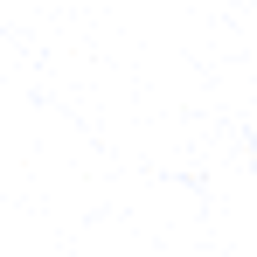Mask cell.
Wrapping results in <instances>:
<instances>
[{"instance_id": "obj_1", "label": "cell", "mask_w": 257, "mask_h": 257, "mask_svg": "<svg viewBox=\"0 0 257 257\" xmlns=\"http://www.w3.org/2000/svg\"><path fill=\"white\" fill-rule=\"evenodd\" d=\"M243 153H250V160H257V132H250V139H243Z\"/></svg>"}]
</instances>
